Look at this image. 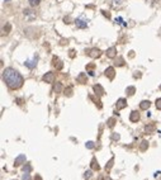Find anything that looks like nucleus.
<instances>
[{
	"label": "nucleus",
	"mask_w": 161,
	"mask_h": 180,
	"mask_svg": "<svg viewBox=\"0 0 161 180\" xmlns=\"http://www.w3.org/2000/svg\"><path fill=\"white\" fill-rule=\"evenodd\" d=\"M147 146H148V145H147V142H146V141H142V145H141V147H140V148H141V151H145L146 148H147Z\"/></svg>",
	"instance_id": "obj_24"
},
{
	"label": "nucleus",
	"mask_w": 161,
	"mask_h": 180,
	"mask_svg": "<svg viewBox=\"0 0 161 180\" xmlns=\"http://www.w3.org/2000/svg\"><path fill=\"white\" fill-rule=\"evenodd\" d=\"M127 107V100L126 99H118V102H117V109H123V108H126Z\"/></svg>",
	"instance_id": "obj_7"
},
{
	"label": "nucleus",
	"mask_w": 161,
	"mask_h": 180,
	"mask_svg": "<svg viewBox=\"0 0 161 180\" xmlns=\"http://www.w3.org/2000/svg\"><path fill=\"white\" fill-rule=\"evenodd\" d=\"M3 81L7 84V86L9 89H19L23 85V76L21 75L17 70L11 69V67H8L3 71Z\"/></svg>",
	"instance_id": "obj_1"
},
{
	"label": "nucleus",
	"mask_w": 161,
	"mask_h": 180,
	"mask_svg": "<svg viewBox=\"0 0 161 180\" xmlns=\"http://www.w3.org/2000/svg\"><path fill=\"white\" fill-rule=\"evenodd\" d=\"M150 105H151V103L148 102V100H144V102H141L140 108H141L142 110H147L148 108H150Z\"/></svg>",
	"instance_id": "obj_15"
},
{
	"label": "nucleus",
	"mask_w": 161,
	"mask_h": 180,
	"mask_svg": "<svg viewBox=\"0 0 161 180\" xmlns=\"http://www.w3.org/2000/svg\"><path fill=\"white\" fill-rule=\"evenodd\" d=\"M129 119H131V122H137L140 119V113H138V112H136V110H133L131 113V115H129Z\"/></svg>",
	"instance_id": "obj_12"
},
{
	"label": "nucleus",
	"mask_w": 161,
	"mask_h": 180,
	"mask_svg": "<svg viewBox=\"0 0 161 180\" xmlns=\"http://www.w3.org/2000/svg\"><path fill=\"white\" fill-rule=\"evenodd\" d=\"M134 91H136V88L134 86H128V88L126 89V93L128 95H133L134 94Z\"/></svg>",
	"instance_id": "obj_17"
},
{
	"label": "nucleus",
	"mask_w": 161,
	"mask_h": 180,
	"mask_svg": "<svg viewBox=\"0 0 161 180\" xmlns=\"http://www.w3.org/2000/svg\"><path fill=\"white\" fill-rule=\"evenodd\" d=\"M153 131V126H148V127H146V132L147 133H151Z\"/></svg>",
	"instance_id": "obj_32"
},
{
	"label": "nucleus",
	"mask_w": 161,
	"mask_h": 180,
	"mask_svg": "<svg viewBox=\"0 0 161 180\" xmlns=\"http://www.w3.org/2000/svg\"><path fill=\"white\" fill-rule=\"evenodd\" d=\"M160 89H161V86H160Z\"/></svg>",
	"instance_id": "obj_38"
},
{
	"label": "nucleus",
	"mask_w": 161,
	"mask_h": 180,
	"mask_svg": "<svg viewBox=\"0 0 161 180\" xmlns=\"http://www.w3.org/2000/svg\"><path fill=\"white\" fill-rule=\"evenodd\" d=\"M134 77H141V74H134Z\"/></svg>",
	"instance_id": "obj_35"
},
{
	"label": "nucleus",
	"mask_w": 161,
	"mask_h": 180,
	"mask_svg": "<svg viewBox=\"0 0 161 180\" xmlns=\"http://www.w3.org/2000/svg\"><path fill=\"white\" fill-rule=\"evenodd\" d=\"M105 180H112V179H110V178H105Z\"/></svg>",
	"instance_id": "obj_36"
},
{
	"label": "nucleus",
	"mask_w": 161,
	"mask_h": 180,
	"mask_svg": "<svg viewBox=\"0 0 161 180\" xmlns=\"http://www.w3.org/2000/svg\"><path fill=\"white\" fill-rule=\"evenodd\" d=\"M10 28H11V27H10V24H7V26L4 27V29H3V30H4V33H5V34H7V33H9Z\"/></svg>",
	"instance_id": "obj_25"
},
{
	"label": "nucleus",
	"mask_w": 161,
	"mask_h": 180,
	"mask_svg": "<svg viewBox=\"0 0 161 180\" xmlns=\"http://www.w3.org/2000/svg\"><path fill=\"white\" fill-rule=\"evenodd\" d=\"M105 76L109 77V80H113L114 76H115V71H114V67H108L105 70Z\"/></svg>",
	"instance_id": "obj_5"
},
{
	"label": "nucleus",
	"mask_w": 161,
	"mask_h": 180,
	"mask_svg": "<svg viewBox=\"0 0 161 180\" xmlns=\"http://www.w3.org/2000/svg\"><path fill=\"white\" fill-rule=\"evenodd\" d=\"M86 147H88V148H90V150H91V148H94V142H91V141L86 142Z\"/></svg>",
	"instance_id": "obj_26"
},
{
	"label": "nucleus",
	"mask_w": 161,
	"mask_h": 180,
	"mask_svg": "<svg viewBox=\"0 0 161 180\" xmlns=\"http://www.w3.org/2000/svg\"><path fill=\"white\" fill-rule=\"evenodd\" d=\"M115 65L117 66H123V65H125V60H123L122 57H119L118 60H115Z\"/></svg>",
	"instance_id": "obj_22"
},
{
	"label": "nucleus",
	"mask_w": 161,
	"mask_h": 180,
	"mask_svg": "<svg viewBox=\"0 0 161 180\" xmlns=\"http://www.w3.org/2000/svg\"><path fill=\"white\" fill-rule=\"evenodd\" d=\"M52 65L56 67L57 70H61V69H62V62H61V61H60L57 57H53V60H52Z\"/></svg>",
	"instance_id": "obj_10"
},
{
	"label": "nucleus",
	"mask_w": 161,
	"mask_h": 180,
	"mask_svg": "<svg viewBox=\"0 0 161 180\" xmlns=\"http://www.w3.org/2000/svg\"><path fill=\"white\" fill-rule=\"evenodd\" d=\"M29 4H30V7H37L39 3H41V0H28Z\"/></svg>",
	"instance_id": "obj_21"
},
{
	"label": "nucleus",
	"mask_w": 161,
	"mask_h": 180,
	"mask_svg": "<svg viewBox=\"0 0 161 180\" xmlns=\"http://www.w3.org/2000/svg\"><path fill=\"white\" fill-rule=\"evenodd\" d=\"M61 90H62V85H61L60 83H57V85L55 86V91H56V93H60Z\"/></svg>",
	"instance_id": "obj_23"
},
{
	"label": "nucleus",
	"mask_w": 161,
	"mask_h": 180,
	"mask_svg": "<svg viewBox=\"0 0 161 180\" xmlns=\"http://www.w3.org/2000/svg\"><path fill=\"white\" fill-rule=\"evenodd\" d=\"M22 179H23V180H32V179H30V175H29V172H26V174H24Z\"/></svg>",
	"instance_id": "obj_28"
},
{
	"label": "nucleus",
	"mask_w": 161,
	"mask_h": 180,
	"mask_svg": "<svg viewBox=\"0 0 161 180\" xmlns=\"http://www.w3.org/2000/svg\"><path fill=\"white\" fill-rule=\"evenodd\" d=\"M91 175H93V174H91V171L89 170V171H86V172H85L84 178H85V179H90V178H91Z\"/></svg>",
	"instance_id": "obj_29"
},
{
	"label": "nucleus",
	"mask_w": 161,
	"mask_h": 180,
	"mask_svg": "<svg viewBox=\"0 0 161 180\" xmlns=\"http://www.w3.org/2000/svg\"><path fill=\"white\" fill-rule=\"evenodd\" d=\"M34 180H42V178H41L39 175H36V176H34Z\"/></svg>",
	"instance_id": "obj_34"
},
{
	"label": "nucleus",
	"mask_w": 161,
	"mask_h": 180,
	"mask_svg": "<svg viewBox=\"0 0 161 180\" xmlns=\"http://www.w3.org/2000/svg\"><path fill=\"white\" fill-rule=\"evenodd\" d=\"M114 122H115L114 118H110V119L108 121V126H109V127H113V126H114Z\"/></svg>",
	"instance_id": "obj_27"
},
{
	"label": "nucleus",
	"mask_w": 161,
	"mask_h": 180,
	"mask_svg": "<svg viewBox=\"0 0 161 180\" xmlns=\"http://www.w3.org/2000/svg\"><path fill=\"white\" fill-rule=\"evenodd\" d=\"M115 23H117V24H121V26H123V27H126V26H127V23L123 22V18H121V17L117 18V19H115Z\"/></svg>",
	"instance_id": "obj_20"
},
{
	"label": "nucleus",
	"mask_w": 161,
	"mask_h": 180,
	"mask_svg": "<svg viewBox=\"0 0 161 180\" xmlns=\"http://www.w3.org/2000/svg\"><path fill=\"white\" fill-rule=\"evenodd\" d=\"M24 15H26L28 19H33V18L36 17V13H33L30 9H24Z\"/></svg>",
	"instance_id": "obj_13"
},
{
	"label": "nucleus",
	"mask_w": 161,
	"mask_h": 180,
	"mask_svg": "<svg viewBox=\"0 0 161 180\" xmlns=\"http://www.w3.org/2000/svg\"><path fill=\"white\" fill-rule=\"evenodd\" d=\"M4 2H9V0H4Z\"/></svg>",
	"instance_id": "obj_37"
},
{
	"label": "nucleus",
	"mask_w": 161,
	"mask_h": 180,
	"mask_svg": "<svg viewBox=\"0 0 161 180\" xmlns=\"http://www.w3.org/2000/svg\"><path fill=\"white\" fill-rule=\"evenodd\" d=\"M91 169H93V170H99V169H100V166L98 165V161H96L95 157L91 160Z\"/></svg>",
	"instance_id": "obj_16"
},
{
	"label": "nucleus",
	"mask_w": 161,
	"mask_h": 180,
	"mask_svg": "<svg viewBox=\"0 0 161 180\" xmlns=\"http://www.w3.org/2000/svg\"><path fill=\"white\" fill-rule=\"evenodd\" d=\"M113 140H119V134H113Z\"/></svg>",
	"instance_id": "obj_33"
},
{
	"label": "nucleus",
	"mask_w": 161,
	"mask_h": 180,
	"mask_svg": "<svg viewBox=\"0 0 161 180\" xmlns=\"http://www.w3.org/2000/svg\"><path fill=\"white\" fill-rule=\"evenodd\" d=\"M42 80H43V81H46V83H53L55 74L53 72H46V75H43Z\"/></svg>",
	"instance_id": "obj_4"
},
{
	"label": "nucleus",
	"mask_w": 161,
	"mask_h": 180,
	"mask_svg": "<svg viewBox=\"0 0 161 180\" xmlns=\"http://www.w3.org/2000/svg\"><path fill=\"white\" fill-rule=\"evenodd\" d=\"M113 163H114V159H110V160L108 161V164L105 165V170H107V171H109L110 169H112V166H113Z\"/></svg>",
	"instance_id": "obj_18"
},
{
	"label": "nucleus",
	"mask_w": 161,
	"mask_h": 180,
	"mask_svg": "<svg viewBox=\"0 0 161 180\" xmlns=\"http://www.w3.org/2000/svg\"><path fill=\"white\" fill-rule=\"evenodd\" d=\"M26 161V155H19L17 159H15V161H14V166H19V165H22V163H24Z\"/></svg>",
	"instance_id": "obj_9"
},
{
	"label": "nucleus",
	"mask_w": 161,
	"mask_h": 180,
	"mask_svg": "<svg viewBox=\"0 0 161 180\" xmlns=\"http://www.w3.org/2000/svg\"><path fill=\"white\" fill-rule=\"evenodd\" d=\"M156 108L161 110V98H160V99H157V100H156Z\"/></svg>",
	"instance_id": "obj_31"
},
{
	"label": "nucleus",
	"mask_w": 161,
	"mask_h": 180,
	"mask_svg": "<svg viewBox=\"0 0 161 180\" xmlns=\"http://www.w3.org/2000/svg\"><path fill=\"white\" fill-rule=\"evenodd\" d=\"M37 61H38V56L36 55L32 60H28V61H26V62H24V65H26V66L28 67V69H30V70H32V69H34V67L37 66Z\"/></svg>",
	"instance_id": "obj_3"
},
{
	"label": "nucleus",
	"mask_w": 161,
	"mask_h": 180,
	"mask_svg": "<svg viewBox=\"0 0 161 180\" xmlns=\"http://www.w3.org/2000/svg\"><path fill=\"white\" fill-rule=\"evenodd\" d=\"M94 91H95V94H98L99 96L100 95H103L104 94V89L102 88V85H99V84H96V85H94Z\"/></svg>",
	"instance_id": "obj_11"
},
{
	"label": "nucleus",
	"mask_w": 161,
	"mask_h": 180,
	"mask_svg": "<svg viewBox=\"0 0 161 180\" xmlns=\"http://www.w3.org/2000/svg\"><path fill=\"white\" fill-rule=\"evenodd\" d=\"M75 24H76L77 28L84 29V28L88 27V19H85L84 17H80V18H77V19L75 21Z\"/></svg>",
	"instance_id": "obj_2"
},
{
	"label": "nucleus",
	"mask_w": 161,
	"mask_h": 180,
	"mask_svg": "<svg viewBox=\"0 0 161 180\" xmlns=\"http://www.w3.org/2000/svg\"><path fill=\"white\" fill-rule=\"evenodd\" d=\"M23 171L24 172H30L32 171V166H30V164H26L23 166Z\"/></svg>",
	"instance_id": "obj_19"
},
{
	"label": "nucleus",
	"mask_w": 161,
	"mask_h": 180,
	"mask_svg": "<svg viewBox=\"0 0 161 180\" xmlns=\"http://www.w3.org/2000/svg\"><path fill=\"white\" fill-rule=\"evenodd\" d=\"M71 91H72V88H69V89H65V94L67 96H70L71 95Z\"/></svg>",
	"instance_id": "obj_30"
},
{
	"label": "nucleus",
	"mask_w": 161,
	"mask_h": 180,
	"mask_svg": "<svg viewBox=\"0 0 161 180\" xmlns=\"http://www.w3.org/2000/svg\"><path fill=\"white\" fill-rule=\"evenodd\" d=\"M88 55L90 56V57L95 58V57H99V56L102 55V52H100V49H98V48H91L90 51L88 52Z\"/></svg>",
	"instance_id": "obj_6"
},
{
	"label": "nucleus",
	"mask_w": 161,
	"mask_h": 180,
	"mask_svg": "<svg viewBox=\"0 0 161 180\" xmlns=\"http://www.w3.org/2000/svg\"><path fill=\"white\" fill-rule=\"evenodd\" d=\"M76 80H77V83H80V84H85V83H86V74L81 72V74H80V75L76 77Z\"/></svg>",
	"instance_id": "obj_14"
},
{
	"label": "nucleus",
	"mask_w": 161,
	"mask_h": 180,
	"mask_svg": "<svg viewBox=\"0 0 161 180\" xmlns=\"http://www.w3.org/2000/svg\"><path fill=\"white\" fill-rule=\"evenodd\" d=\"M107 56H108V57H110V58L115 57V56H117V48H115V47L108 48V49H107Z\"/></svg>",
	"instance_id": "obj_8"
}]
</instances>
